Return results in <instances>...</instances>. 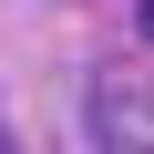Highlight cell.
<instances>
[{
	"label": "cell",
	"mask_w": 154,
	"mask_h": 154,
	"mask_svg": "<svg viewBox=\"0 0 154 154\" xmlns=\"http://www.w3.org/2000/svg\"><path fill=\"white\" fill-rule=\"evenodd\" d=\"M93 134H103V154H154V72H134V62L93 72Z\"/></svg>",
	"instance_id": "6da1fadb"
},
{
	"label": "cell",
	"mask_w": 154,
	"mask_h": 154,
	"mask_svg": "<svg viewBox=\"0 0 154 154\" xmlns=\"http://www.w3.org/2000/svg\"><path fill=\"white\" fill-rule=\"evenodd\" d=\"M144 41H154V11H144Z\"/></svg>",
	"instance_id": "7a4b0ae2"
}]
</instances>
